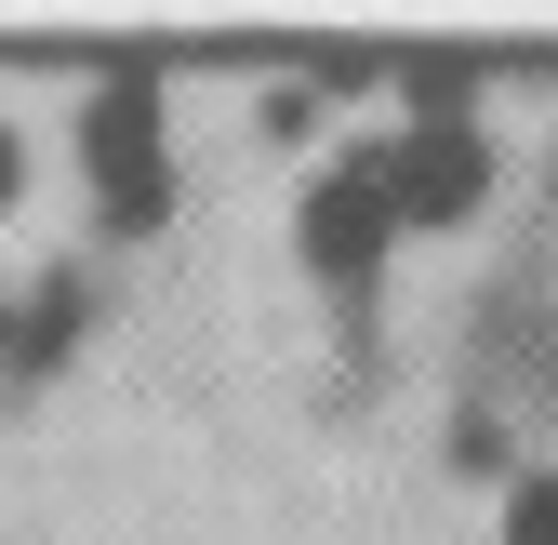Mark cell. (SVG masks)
I'll return each instance as SVG.
<instances>
[{
  "instance_id": "cell-1",
  "label": "cell",
  "mask_w": 558,
  "mask_h": 545,
  "mask_svg": "<svg viewBox=\"0 0 558 545\" xmlns=\"http://www.w3.org/2000/svg\"><path fill=\"white\" fill-rule=\"evenodd\" d=\"M81 160H94V186H107L120 227H160V107L133 94V81H107L81 107Z\"/></svg>"
},
{
  "instance_id": "cell-2",
  "label": "cell",
  "mask_w": 558,
  "mask_h": 545,
  "mask_svg": "<svg viewBox=\"0 0 558 545\" xmlns=\"http://www.w3.org/2000/svg\"><path fill=\"white\" fill-rule=\"evenodd\" d=\"M386 227H399V214H386V186H373V173H332V186H319V214H306V253L332 266V280H360V266L386 253Z\"/></svg>"
},
{
  "instance_id": "cell-3",
  "label": "cell",
  "mask_w": 558,
  "mask_h": 545,
  "mask_svg": "<svg viewBox=\"0 0 558 545\" xmlns=\"http://www.w3.org/2000/svg\"><path fill=\"white\" fill-rule=\"evenodd\" d=\"M519 545H558V480H532V493H519Z\"/></svg>"
},
{
  "instance_id": "cell-4",
  "label": "cell",
  "mask_w": 558,
  "mask_h": 545,
  "mask_svg": "<svg viewBox=\"0 0 558 545\" xmlns=\"http://www.w3.org/2000/svg\"><path fill=\"white\" fill-rule=\"evenodd\" d=\"M0 199H14V133H0Z\"/></svg>"
}]
</instances>
